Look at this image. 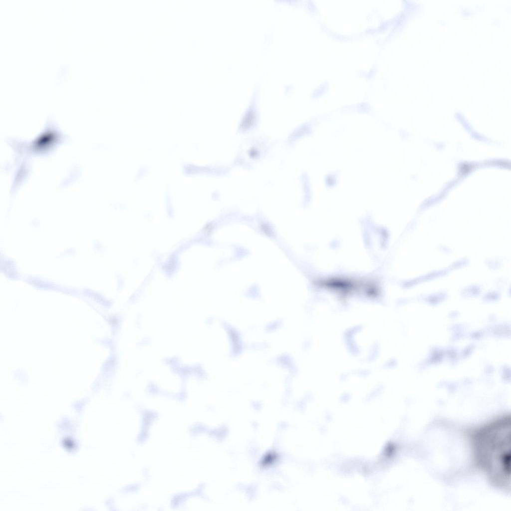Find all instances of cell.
<instances>
[{"label":"cell","instance_id":"6da1fadb","mask_svg":"<svg viewBox=\"0 0 511 511\" xmlns=\"http://www.w3.org/2000/svg\"><path fill=\"white\" fill-rule=\"evenodd\" d=\"M511 418L505 415L472 433L476 462L495 486L510 488Z\"/></svg>","mask_w":511,"mask_h":511}]
</instances>
